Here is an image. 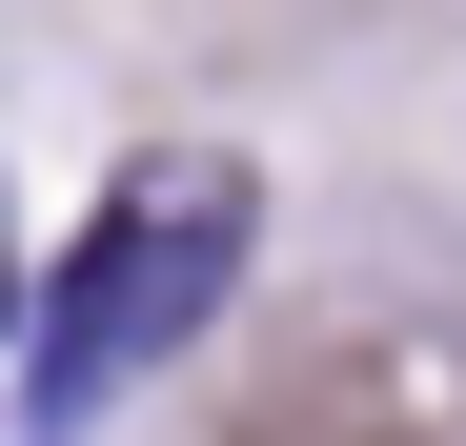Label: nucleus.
<instances>
[{"label": "nucleus", "instance_id": "obj_1", "mask_svg": "<svg viewBox=\"0 0 466 446\" xmlns=\"http://www.w3.org/2000/svg\"><path fill=\"white\" fill-rule=\"evenodd\" d=\"M244 244H264V203H244V163H142L102 223H82V264L41 284V345H21V426H102L163 345H203V305L244 284Z\"/></svg>", "mask_w": 466, "mask_h": 446}]
</instances>
